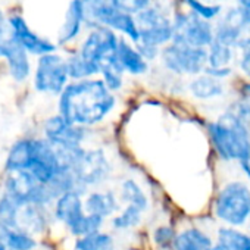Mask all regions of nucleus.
Wrapping results in <instances>:
<instances>
[{
  "label": "nucleus",
  "mask_w": 250,
  "mask_h": 250,
  "mask_svg": "<svg viewBox=\"0 0 250 250\" xmlns=\"http://www.w3.org/2000/svg\"><path fill=\"white\" fill-rule=\"evenodd\" d=\"M247 27V22L238 8H234L227 12L224 18L219 20L218 27L215 30V42L222 43L229 47L240 46L244 40L243 30Z\"/></svg>",
  "instance_id": "2eb2a0df"
},
{
  "label": "nucleus",
  "mask_w": 250,
  "mask_h": 250,
  "mask_svg": "<svg viewBox=\"0 0 250 250\" xmlns=\"http://www.w3.org/2000/svg\"><path fill=\"white\" fill-rule=\"evenodd\" d=\"M31 146L33 140L30 139H22L18 140L9 150L8 158H6V171L8 172H20V171H27L30 167L31 161Z\"/></svg>",
  "instance_id": "aec40b11"
},
{
  "label": "nucleus",
  "mask_w": 250,
  "mask_h": 250,
  "mask_svg": "<svg viewBox=\"0 0 250 250\" xmlns=\"http://www.w3.org/2000/svg\"><path fill=\"white\" fill-rule=\"evenodd\" d=\"M210 137L221 158L240 164L250 161V131L237 113H224L212 122Z\"/></svg>",
  "instance_id": "f03ea898"
},
{
  "label": "nucleus",
  "mask_w": 250,
  "mask_h": 250,
  "mask_svg": "<svg viewBox=\"0 0 250 250\" xmlns=\"http://www.w3.org/2000/svg\"><path fill=\"white\" fill-rule=\"evenodd\" d=\"M6 193L22 203L36 205L40 208L58 199V194L50 186L40 183L28 171L12 172L6 180Z\"/></svg>",
  "instance_id": "39448f33"
},
{
  "label": "nucleus",
  "mask_w": 250,
  "mask_h": 250,
  "mask_svg": "<svg viewBox=\"0 0 250 250\" xmlns=\"http://www.w3.org/2000/svg\"><path fill=\"white\" fill-rule=\"evenodd\" d=\"M85 209L78 191H68L61 194L55 203V216L61 221L71 232L77 229L85 216Z\"/></svg>",
  "instance_id": "4468645a"
},
{
  "label": "nucleus",
  "mask_w": 250,
  "mask_h": 250,
  "mask_svg": "<svg viewBox=\"0 0 250 250\" xmlns=\"http://www.w3.org/2000/svg\"><path fill=\"white\" fill-rule=\"evenodd\" d=\"M118 43L119 39L113 30L107 27H97L87 36L78 53L100 72V65L116 56Z\"/></svg>",
  "instance_id": "9d476101"
},
{
  "label": "nucleus",
  "mask_w": 250,
  "mask_h": 250,
  "mask_svg": "<svg viewBox=\"0 0 250 250\" xmlns=\"http://www.w3.org/2000/svg\"><path fill=\"white\" fill-rule=\"evenodd\" d=\"M238 47L241 49L240 68L247 77H250V37H244V40Z\"/></svg>",
  "instance_id": "f704fd0d"
},
{
  "label": "nucleus",
  "mask_w": 250,
  "mask_h": 250,
  "mask_svg": "<svg viewBox=\"0 0 250 250\" xmlns=\"http://www.w3.org/2000/svg\"><path fill=\"white\" fill-rule=\"evenodd\" d=\"M0 58H5L8 62L9 74L17 83H22L30 77L31 65L28 61V52L18 43L14 33L0 47Z\"/></svg>",
  "instance_id": "ddd939ff"
},
{
  "label": "nucleus",
  "mask_w": 250,
  "mask_h": 250,
  "mask_svg": "<svg viewBox=\"0 0 250 250\" xmlns=\"http://www.w3.org/2000/svg\"><path fill=\"white\" fill-rule=\"evenodd\" d=\"M9 25L12 28V33L15 36V39L18 40V43L31 55H37V56H44L49 53H55L56 46L49 42L47 39L40 37L39 34H36L27 24V21L21 17V15H12L9 18Z\"/></svg>",
  "instance_id": "f8f14e48"
},
{
  "label": "nucleus",
  "mask_w": 250,
  "mask_h": 250,
  "mask_svg": "<svg viewBox=\"0 0 250 250\" xmlns=\"http://www.w3.org/2000/svg\"><path fill=\"white\" fill-rule=\"evenodd\" d=\"M62 167L71 169L81 188L103 183L110 172V164L102 150H85L83 147H56Z\"/></svg>",
  "instance_id": "7ed1b4c3"
},
{
  "label": "nucleus",
  "mask_w": 250,
  "mask_h": 250,
  "mask_svg": "<svg viewBox=\"0 0 250 250\" xmlns=\"http://www.w3.org/2000/svg\"><path fill=\"white\" fill-rule=\"evenodd\" d=\"M216 216L231 227L250 219V188L241 181H231L222 187L215 202Z\"/></svg>",
  "instance_id": "20e7f679"
},
{
  "label": "nucleus",
  "mask_w": 250,
  "mask_h": 250,
  "mask_svg": "<svg viewBox=\"0 0 250 250\" xmlns=\"http://www.w3.org/2000/svg\"><path fill=\"white\" fill-rule=\"evenodd\" d=\"M116 56H118V61L125 72H130L133 75H143L147 72V68H149L147 61L137 50V47L131 46L124 39H119Z\"/></svg>",
  "instance_id": "f3484780"
},
{
  "label": "nucleus",
  "mask_w": 250,
  "mask_h": 250,
  "mask_svg": "<svg viewBox=\"0 0 250 250\" xmlns=\"http://www.w3.org/2000/svg\"><path fill=\"white\" fill-rule=\"evenodd\" d=\"M142 215L143 210L136 208V206H125L112 221L113 228L116 229H128V228H134L140 224L142 221Z\"/></svg>",
  "instance_id": "7c9ffc66"
},
{
  "label": "nucleus",
  "mask_w": 250,
  "mask_h": 250,
  "mask_svg": "<svg viewBox=\"0 0 250 250\" xmlns=\"http://www.w3.org/2000/svg\"><path fill=\"white\" fill-rule=\"evenodd\" d=\"M238 9L241 11L247 25H250V0H238Z\"/></svg>",
  "instance_id": "4c0bfd02"
},
{
  "label": "nucleus",
  "mask_w": 250,
  "mask_h": 250,
  "mask_svg": "<svg viewBox=\"0 0 250 250\" xmlns=\"http://www.w3.org/2000/svg\"><path fill=\"white\" fill-rule=\"evenodd\" d=\"M231 61H232V47L213 40L212 44L208 47V66L206 68H210V69L229 68Z\"/></svg>",
  "instance_id": "bb28decb"
},
{
  "label": "nucleus",
  "mask_w": 250,
  "mask_h": 250,
  "mask_svg": "<svg viewBox=\"0 0 250 250\" xmlns=\"http://www.w3.org/2000/svg\"><path fill=\"white\" fill-rule=\"evenodd\" d=\"M121 197H122V200L127 205L136 206V208L142 209L143 212L147 209L149 202H147V197H146L145 191L142 190L139 183H136L131 178L125 180L121 184Z\"/></svg>",
  "instance_id": "a878e982"
},
{
  "label": "nucleus",
  "mask_w": 250,
  "mask_h": 250,
  "mask_svg": "<svg viewBox=\"0 0 250 250\" xmlns=\"http://www.w3.org/2000/svg\"><path fill=\"white\" fill-rule=\"evenodd\" d=\"M244 90H246V91H247V93L250 94V84H247V85L244 87Z\"/></svg>",
  "instance_id": "ea45409f"
},
{
  "label": "nucleus",
  "mask_w": 250,
  "mask_h": 250,
  "mask_svg": "<svg viewBox=\"0 0 250 250\" xmlns=\"http://www.w3.org/2000/svg\"><path fill=\"white\" fill-rule=\"evenodd\" d=\"M83 22H85L83 2L81 0H72V2L69 3L66 14H65L63 25L59 30V43L66 44L71 40H74L80 34Z\"/></svg>",
  "instance_id": "a211bd4d"
},
{
  "label": "nucleus",
  "mask_w": 250,
  "mask_h": 250,
  "mask_svg": "<svg viewBox=\"0 0 250 250\" xmlns=\"http://www.w3.org/2000/svg\"><path fill=\"white\" fill-rule=\"evenodd\" d=\"M115 103V96L103 80L87 78L65 87L59 97V115L74 125L85 127L103 121Z\"/></svg>",
  "instance_id": "f257e3e1"
},
{
  "label": "nucleus",
  "mask_w": 250,
  "mask_h": 250,
  "mask_svg": "<svg viewBox=\"0 0 250 250\" xmlns=\"http://www.w3.org/2000/svg\"><path fill=\"white\" fill-rule=\"evenodd\" d=\"M12 36V28L9 25V21L5 20V15L3 12L0 11V47H2L6 40Z\"/></svg>",
  "instance_id": "c9c22d12"
},
{
  "label": "nucleus",
  "mask_w": 250,
  "mask_h": 250,
  "mask_svg": "<svg viewBox=\"0 0 250 250\" xmlns=\"http://www.w3.org/2000/svg\"><path fill=\"white\" fill-rule=\"evenodd\" d=\"M202 2H206V3H208V2H209V0H202Z\"/></svg>",
  "instance_id": "79ce46f5"
},
{
  "label": "nucleus",
  "mask_w": 250,
  "mask_h": 250,
  "mask_svg": "<svg viewBox=\"0 0 250 250\" xmlns=\"http://www.w3.org/2000/svg\"><path fill=\"white\" fill-rule=\"evenodd\" d=\"M212 240L197 228H187L175 238L174 250H212Z\"/></svg>",
  "instance_id": "412c9836"
},
{
  "label": "nucleus",
  "mask_w": 250,
  "mask_h": 250,
  "mask_svg": "<svg viewBox=\"0 0 250 250\" xmlns=\"http://www.w3.org/2000/svg\"><path fill=\"white\" fill-rule=\"evenodd\" d=\"M137 50L143 55V58L146 61L149 59H155L159 55V47L156 46H150V44H143V43H137Z\"/></svg>",
  "instance_id": "e433bc0d"
},
{
  "label": "nucleus",
  "mask_w": 250,
  "mask_h": 250,
  "mask_svg": "<svg viewBox=\"0 0 250 250\" xmlns=\"http://www.w3.org/2000/svg\"><path fill=\"white\" fill-rule=\"evenodd\" d=\"M107 28H110L113 31L122 33L124 36H127L136 44L140 42L139 25H137V21H136L134 15H131V14H127V12H124V11H118L116 15L109 22Z\"/></svg>",
  "instance_id": "393cba45"
},
{
  "label": "nucleus",
  "mask_w": 250,
  "mask_h": 250,
  "mask_svg": "<svg viewBox=\"0 0 250 250\" xmlns=\"http://www.w3.org/2000/svg\"><path fill=\"white\" fill-rule=\"evenodd\" d=\"M175 232L168 225H161L153 232V241L161 250H171L175 246Z\"/></svg>",
  "instance_id": "473e14b6"
},
{
  "label": "nucleus",
  "mask_w": 250,
  "mask_h": 250,
  "mask_svg": "<svg viewBox=\"0 0 250 250\" xmlns=\"http://www.w3.org/2000/svg\"><path fill=\"white\" fill-rule=\"evenodd\" d=\"M161 56L167 69L181 75H197L208 66V50L202 47L171 43Z\"/></svg>",
  "instance_id": "423d86ee"
},
{
  "label": "nucleus",
  "mask_w": 250,
  "mask_h": 250,
  "mask_svg": "<svg viewBox=\"0 0 250 250\" xmlns=\"http://www.w3.org/2000/svg\"><path fill=\"white\" fill-rule=\"evenodd\" d=\"M190 91L196 99L210 100V99H216V97L222 96L224 85H222L221 80L205 74V75L196 77L190 83Z\"/></svg>",
  "instance_id": "4be33fe9"
},
{
  "label": "nucleus",
  "mask_w": 250,
  "mask_h": 250,
  "mask_svg": "<svg viewBox=\"0 0 250 250\" xmlns=\"http://www.w3.org/2000/svg\"><path fill=\"white\" fill-rule=\"evenodd\" d=\"M241 168H243V171H244V174L250 178V161H247V162H243L241 164Z\"/></svg>",
  "instance_id": "58836bf2"
},
{
  "label": "nucleus",
  "mask_w": 250,
  "mask_h": 250,
  "mask_svg": "<svg viewBox=\"0 0 250 250\" xmlns=\"http://www.w3.org/2000/svg\"><path fill=\"white\" fill-rule=\"evenodd\" d=\"M0 238L3 240L8 250H33L36 247V240L30 232L3 225H0Z\"/></svg>",
  "instance_id": "b1692460"
},
{
  "label": "nucleus",
  "mask_w": 250,
  "mask_h": 250,
  "mask_svg": "<svg viewBox=\"0 0 250 250\" xmlns=\"http://www.w3.org/2000/svg\"><path fill=\"white\" fill-rule=\"evenodd\" d=\"M44 136L55 147L72 149L81 147L85 133L83 127L68 122L61 115H55L44 122Z\"/></svg>",
  "instance_id": "9b49d317"
},
{
  "label": "nucleus",
  "mask_w": 250,
  "mask_h": 250,
  "mask_svg": "<svg viewBox=\"0 0 250 250\" xmlns=\"http://www.w3.org/2000/svg\"><path fill=\"white\" fill-rule=\"evenodd\" d=\"M68 65L62 56L56 53L40 56L34 75V87L37 91L61 94L68 85Z\"/></svg>",
  "instance_id": "6e6552de"
},
{
  "label": "nucleus",
  "mask_w": 250,
  "mask_h": 250,
  "mask_svg": "<svg viewBox=\"0 0 250 250\" xmlns=\"http://www.w3.org/2000/svg\"><path fill=\"white\" fill-rule=\"evenodd\" d=\"M84 6L85 21L97 27H107L112 18L116 15L119 9L118 0H81Z\"/></svg>",
  "instance_id": "dca6fc26"
},
{
  "label": "nucleus",
  "mask_w": 250,
  "mask_h": 250,
  "mask_svg": "<svg viewBox=\"0 0 250 250\" xmlns=\"http://www.w3.org/2000/svg\"><path fill=\"white\" fill-rule=\"evenodd\" d=\"M124 68L121 66L118 56H113L100 65V74L103 77V83L107 85L110 91H116L122 87V75Z\"/></svg>",
  "instance_id": "cd10ccee"
},
{
  "label": "nucleus",
  "mask_w": 250,
  "mask_h": 250,
  "mask_svg": "<svg viewBox=\"0 0 250 250\" xmlns=\"http://www.w3.org/2000/svg\"><path fill=\"white\" fill-rule=\"evenodd\" d=\"M212 250H221V249H219V247H216V246H215V247H213V249H212Z\"/></svg>",
  "instance_id": "a19ab883"
},
{
  "label": "nucleus",
  "mask_w": 250,
  "mask_h": 250,
  "mask_svg": "<svg viewBox=\"0 0 250 250\" xmlns=\"http://www.w3.org/2000/svg\"><path fill=\"white\" fill-rule=\"evenodd\" d=\"M172 43L206 49L215 39L213 28L209 21L196 14H175L172 21Z\"/></svg>",
  "instance_id": "0eeeda50"
},
{
  "label": "nucleus",
  "mask_w": 250,
  "mask_h": 250,
  "mask_svg": "<svg viewBox=\"0 0 250 250\" xmlns=\"http://www.w3.org/2000/svg\"><path fill=\"white\" fill-rule=\"evenodd\" d=\"M184 2L193 14H196L197 17H200L206 21H212L213 18H216L221 14L219 5H210V3L202 2V0H184Z\"/></svg>",
  "instance_id": "2f4dec72"
},
{
  "label": "nucleus",
  "mask_w": 250,
  "mask_h": 250,
  "mask_svg": "<svg viewBox=\"0 0 250 250\" xmlns=\"http://www.w3.org/2000/svg\"><path fill=\"white\" fill-rule=\"evenodd\" d=\"M113 238L106 232H93L84 237H78L75 241V250H112Z\"/></svg>",
  "instance_id": "c85d7f7f"
},
{
  "label": "nucleus",
  "mask_w": 250,
  "mask_h": 250,
  "mask_svg": "<svg viewBox=\"0 0 250 250\" xmlns=\"http://www.w3.org/2000/svg\"><path fill=\"white\" fill-rule=\"evenodd\" d=\"M66 65H68V72H69V78H74L77 81L81 80H87L88 77L97 74L99 71L90 65L80 53L72 55L69 59H66Z\"/></svg>",
  "instance_id": "c756f323"
},
{
  "label": "nucleus",
  "mask_w": 250,
  "mask_h": 250,
  "mask_svg": "<svg viewBox=\"0 0 250 250\" xmlns=\"http://www.w3.org/2000/svg\"><path fill=\"white\" fill-rule=\"evenodd\" d=\"M136 21L140 33L139 43L161 47L172 42V36H174L172 21H169L168 17L158 8L149 6L147 9L136 15Z\"/></svg>",
  "instance_id": "1a4fd4ad"
},
{
  "label": "nucleus",
  "mask_w": 250,
  "mask_h": 250,
  "mask_svg": "<svg viewBox=\"0 0 250 250\" xmlns=\"http://www.w3.org/2000/svg\"><path fill=\"white\" fill-rule=\"evenodd\" d=\"M149 5H150V0H118L119 9L131 15L140 14L142 11L147 9Z\"/></svg>",
  "instance_id": "72a5a7b5"
},
{
  "label": "nucleus",
  "mask_w": 250,
  "mask_h": 250,
  "mask_svg": "<svg viewBox=\"0 0 250 250\" xmlns=\"http://www.w3.org/2000/svg\"><path fill=\"white\" fill-rule=\"evenodd\" d=\"M216 247L221 250H250V235L234 227H222L218 231Z\"/></svg>",
  "instance_id": "5701e85b"
},
{
  "label": "nucleus",
  "mask_w": 250,
  "mask_h": 250,
  "mask_svg": "<svg viewBox=\"0 0 250 250\" xmlns=\"http://www.w3.org/2000/svg\"><path fill=\"white\" fill-rule=\"evenodd\" d=\"M118 199L112 191H93L84 202V209L90 215L107 218L118 210Z\"/></svg>",
  "instance_id": "6ab92c4d"
}]
</instances>
